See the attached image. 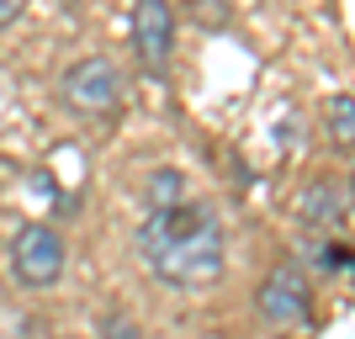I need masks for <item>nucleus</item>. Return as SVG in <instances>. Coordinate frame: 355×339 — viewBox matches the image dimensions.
<instances>
[{
  "label": "nucleus",
  "instance_id": "8",
  "mask_svg": "<svg viewBox=\"0 0 355 339\" xmlns=\"http://www.w3.org/2000/svg\"><path fill=\"white\" fill-rule=\"evenodd\" d=\"M313 254H318V270H324V276H350V244H345V238H324Z\"/></svg>",
  "mask_w": 355,
  "mask_h": 339
},
{
  "label": "nucleus",
  "instance_id": "7",
  "mask_svg": "<svg viewBox=\"0 0 355 339\" xmlns=\"http://www.w3.org/2000/svg\"><path fill=\"white\" fill-rule=\"evenodd\" d=\"M329 138H334V148L355 144V96L350 90H340V96L329 101Z\"/></svg>",
  "mask_w": 355,
  "mask_h": 339
},
{
  "label": "nucleus",
  "instance_id": "11",
  "mask_svg": "<svg viewBox=\"0 0 355 339\" xmlns=\"http://www.w3.org/2000/svg\"><path fill=\"white\" fill-rule=\"evenodd\" d=\"M191 16L202 21V27H223V21H228V11H223L218 0H196V6H191Z\"/></svg>",
  "mask_w": 355,
  "mask_h": 339
},
{
  "label": "nucleus",
  "instance_id": "6",
  "mask_svg": "<svg viewBox=\"0 0 355 339\" xmlns=\"http://www.w3.org/2000/svg\"><path fill=\"white\" fill-rule=\"evenodd\" d=\"M297 218L308 223V228H340L345 218H350V180H313V186H302V196H297Z\"/></svg>",
  "mask_w": 355,
  "mask_h": 339
},
{
  "label": "nucleus",
  "instance_id": "12",
  "mask_svg": "<svg viewBox=\"0 0 355 339\" xmlns=\"http://www.w3.org/2000/svg\"><path fill=\"white\" fill-rule=\"evenodd\" d=\"M21 11H27V0H0V27H11Z\"/></svg>",
  "mask_w": 355,
  "mask_h": 339
},
{
  "label": "nucleus",
  "instance_id": "2",
  "mask_svg": "<svg viewBox=\"0 0 355 339\" xmlns=\"http://www.w3.org/2000/svg\"><path fill=\"white\" fill-rule=\"evenodd\" d=\"M59 96L69 112L80 117H106V112H117L122 106V69L101 53H90V59H74L59 80Z\"/></svg>",
  "mask_w": 355,
  "mask_h": 339
},
{
  "label": "nucleus",
  "instance_id": "3",
  "mask_svg": "<svg viewBox=\"0 0 355 339\" xmlns=\"http://www.w3.org/2000/svg\"><path fill=\"white\" fill-rule=\"evenodd\" d=\"M64 260H69V250H64L59 228H48V223L16 228V238H11V276L21 281L27 292L53 286V281L64 276Z\"/></svg>",
  "mask_w": 355,
  "mask_h": 339
},
{
  "label": "nucleus",
  "instance_id": "4",
  "mask_svg": "<svg viewBox=\"0 0 355 339\" xmlns=\"http://www.w3.org/2000/svg\"><path fill=\"white\" fill-rule=\"evenodd\" d=\"M254 308H260V318H266V324H276V329L308 324V318H313L308 276H302L292 260H282V266H276L266 281H260V297H254Z\"/></svg>",
  "mask_w": 355,
  "mask_h": 339
},
{
  "label": "nucleus",
  "instance_id": "10",
  "mask_svg": "<svg viewBox=\"0 0 355 339\" xmlns=\"http://www.w3.org/2000/svg\"><path fill=\"white\" fill-rule=\"evenodd\" d=\"M101 339H144V329H138L128 313H106L101 318Z\"/></svg>",
  "mask_w": 355,
  "mask_h": 339
},
{
  "label": "nucleus",
  "instance_id": "5",
  "mask_svg": "<svg viewBox=\"0 0 355 339\" xmlns=\"http://www.w3.org/2000/svg\"><path fill=\"white\" fill-rule=\"evenodd\" d=\"M175 48V6L170 0H133V53L148 74H164Z\"/></svg>",
  "mask_w": 355,
  "mask_h": 339
},
{
  "label": "nucleus",
  "instance_id": "1",
  "mask_svg": "<svg viewBox=\"0 0 355 339\" xmlns=\"http://www.w3.org/2000/svg\"><path fill=\"white\" fill-rule=\"evenodd\" d=\"M138 260L154 281L175 292H202L228 266V238L212 207L202 202H170L154 207L138 228Z\"/></svg>",
  "mask_w": 355,
  "mask_h": 339
},
{
  "label": "nucleus",
  "instance_id": "9",
  "mask_svg": "<svg viewBox=\"0 0 355 339\" xmlns=\"http://www.w3.org/2000/svg\"><path fill=\"white\" fill-rule=\"evenodd\" d=\"M144 191H148V212H154V207H170V202H180V175L175 170H154Z\"/></svg>",
  "mask_w": 355,
  "mask_h": 339
}]
</instances>
